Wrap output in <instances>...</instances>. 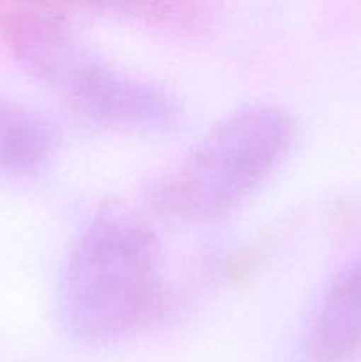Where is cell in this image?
Returning a JSON list of instances; mask_svg holds the SVG:
<instances>
[{
	"instance_id": "obj_2",
	"label": "cell",
	"mask_w": 361,
	"mask_h": 362,
	"mask_svg": "<svg viewBox=\"0 0 361 362\" xmlns=\"http://www.w3.org/2000/svg\"><path fill=\"white\" fill-rule=\"evenodd\" d=\"M2 34L21 66L71 110L94 124L134 133L176 129L180 108L159 85L98 55L57 9L20 7Z\"/></svg>"
},
{
	"instance_id": "obj_5",
	"label": "cell",
	"mask_w": 361,
	"mask_h": 362,
	"mask_svg": "<svg viewBox=\"0 0 361 362\" xmlns=\"http://www.w3.org/2000/svg\"><path fill=\"white\" fill-rule=\"evenodd\" d=\"M59 147V127L50 117L16 99L0 95V172L30 175Z\"/></svg>"
},
{
	"instance_id": "obj_3",
	"label": "cell",
	"mask_w": 361,
	"mask_h": 362,
	"mask_svg": "<svg viewBox=\"0 0 361 362\" xmlns=\"http://www.w3.org/2000/svg\"><path fill=\"white\" fill-rule=\"evenodd\" d=\"M294 140L296 120L285 108L241 106L212 124L179 166L152 186V200L177 219L222 218L271 179Z\"/></svg>"
},
{
	"instance_id": "obj_4",
	"label": "cell",
	"mask_w": 361,
	"mask_h": 362,
	"mask_svg": "<svg viewBox=\"0 0 361 362\" xmlns=\"http://www.w3.org/2000/svg\"><path fill=\"white\" fill-rule=\"evenodd\" d=\"M361 361V257L322 286L297 341V362Z\"/></svg>"
},
{
	"instance_id": "obj_1",
	"label": "cell",
	"mask_w": 361,
	"mask_h": 362,
	"mask_svg": "<svg viewBox=\"0 0 361 362\" xmlns=\"http://www.w3.org/2000/svg\"><path fill=\"white\" fill-rule=\"evenodd\" d=\"M165 306L154 230L117 209L88 219L60 272L59 310L69 334L87 345H113L151 327Z\"/></svg>"
}]
</instances>
